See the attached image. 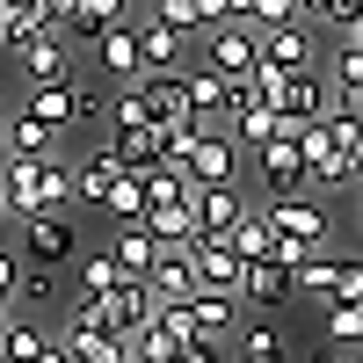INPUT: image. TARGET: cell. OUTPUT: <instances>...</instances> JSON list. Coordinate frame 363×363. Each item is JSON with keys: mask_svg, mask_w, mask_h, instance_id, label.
Segmentation results:
<instances>
[{"mask_svg": "<svg viewBox=\"0 0 363 363\" xmlns=\"http://www.w3.org/2000/svg\"><path fill=\"white\" fill-rule=\"evenodd\" d=\"M203 66L225 73V80L262 73V29H255V22H218V29H203Z\"/></svg>", "mask_w": 363, "mask_h": 363, "instance_id": "obj_1", "label": "cell"}, {"mask_svg": "<svg viewBox=\"0 0 363 363\" xmlns=\"http://www.w3.org/2000/svg\"><path fill=\"white\" fill-rule=\"evenodd\" d=\"M255 167H262V189L269 196H313V160H306L298 138H269L255 153Z\"/></svg>", "mask_w": 363, "mask_h": 363, "instance_id": "obj_2", "label": "cell"}, {"mask_svg": "<svg viewBox=\"0 0 363 363\" xmlns=\"http://www.w3.org/2000/svg\"><path fill=\"white\" fill-rule=\"evenodd\" d=\"M240 131H203V138H174L167 145V160H182L196 182H233V167H240Z\"/></svg>", "mask_w": 363, "mask_h": 363, "instance_id": "obj_3", "label": "cell"}, {"mask_svg": "<svg viewBox=\"0 0 363 363\" xmlns=\"http://www.w3.org/2000/svg\"><path fill=\"white\" fill-rule=\"evenodd\" d=\"M189 255H196V284L203 291H240V277H247V255L233 240H218V233H196Z\"/></svg>", "mask_w": 363, "mask_h": 363, "instance_id": "obj_4", "label": "cell"}, {"mask_svg": "<svg viewBox=\"0 0 363 363\" xmlns=\"http://www.w3.org/2000/svg\"><path fill=\"white\" fill-rule=\"evenodd\" d=\"M95 58H102V73H109L116 87L145 80V37H138V22H116V29H102V37H95Z\"/></svg>", "mask_w": 363, "mask_h": 363, "instance_id": "obj_5", "label": "cell"}, {"mask_svg": "<svg viewBox=\"0 0 363 363\" xmlns=\"http://www.w3.org/2000/svg\"><path fill=\"white\" fill-rule=\"evenodd\" d=\"M240 298H247L255 313H277L284 298H298V269L277 262V255H262V262H247V277H240Z\"/></svg>", "mask_w": 363, "mask_h": 363, "instance_id": "obj_6", "label": "cell"}, {"mask_svg": "<svg viewBox=\"0 0 363 363\" xmlns=\"http://www.w3.org/2000/svg\"><path fill=\"white\" fill-rule=\"evenodd\" d=\"M51 160V153H44ZM44 160H29V153H8V167H0V182H8V211L29 225V218H44Z\"/></svg>", "mask_w": 363, "mask_h": 363, "instance_id": "obj_7", "label": "cell"}, {"mask_svg": "<svg viewBox=\"0 0 363 363\" xmlns=\"http://www.w3.org/2000/svg\"><path fill=\"white\" fill-rule=\"evenodd\" d=\"M262 58H269V66H284V73H313V58H320L313 22H277V29H262Z\"/></svg>", "mask_w": 363, "mask_h": 363, "instance_id": "obj_8", "label": "cell"}, {"mask_svg": "<svg viewBox=\"0 0 363 363\" xmlns=\"http://www.w3.org/2000/svg\"><path fill=\"white\" fill-rule=\"evenodd\" d=\"M22 255H29V262H73V255H80L73 218H66V211H44V218H29V225H22Z\"/></svg>", "mask_w": 363, "mask_h": 363, "instance_id": "obj_9", "label": "cell"}, {"mask_svg": "<svg viewBox=\"0 0 363 363\" xmlns=\"http://www.w3.org/2000/svg\"><path fill=\"white\" fill-rule=\"evenodd\" d=\"M247 196L233 189V182H196V233H218V240H233V225L247 218Z\"/></svg>", "mask_w": 363, "mask_h": 363, "instance_id": "obj_10", "label": "cell"}, {"mask_svg": "<svg viewBox=\"0 0 363 363\" xmlns=\"http://www.w3.org/2000/svg\"><path fill=\"white\" fill-rule=\"evenodd\" d=\"M262 211H269V225H277V233L313 240V247H327V233H335V225H327V211H320L313 196H269Z\"/></svg>", "mask_w": 363, "mask_h": 363, "instance_id": "obj_11", "label": "cell"}, {"mask_svg": "<svg viewBox=\"0 0 363 363\" xmlns=\"http://www.w3.org/2000/svg\"><path fill=\"white\" fill-rule=\"evenodd\" d=\"M153 291H160V306H189V298L203 291V284H196V255H189V247H160Z\"/></svg>", "mask_w": 363, "mask_h": 363, "instance_id": "obj_12", "label": "cell"}, {"mask_svg": "<svg viewBox=\"0 0 363 363\" xmlns=\"http://www.w3.org/2000/svg\"><path fill=\"white\" fill-rule=\"evenodd\" d=\"M8 153H29V160H44V153H66V131H58V124H44V116L22 102V109L8 116Z\"/></svg>", "mask_w": 363, "mask_h": 363, "instance_id": "obj_13", "label": "cell"}, {"mask_svg": "<svg viewBox=\"0 0 363 363\" xmlns=\"http://www.w3.org/2000/svg\"><path fill=\"white\" fill-rule=\"evenodd\" d=\"M8 58L22 66L29 87H37V80H73V58H66V44H58V37H29V44H15Z\"/></svg>", "mask_w": 363, "mask_h": 363, "instance_id": "obj_14", "label": "cell"}, {"mask_svg": "<svg viewBox=\"0 0 363 363\" xmlns=\"http://www.w3.org/2000/svg\"><path fill=\"white\" fill-rule=\"evenodd\" d=\"M109 255H116V269H124V277H153V262H160V240H153V225H116Z\"/></svg>", "mask_w": 363, "mask_h": 363, "instance_id": "obj_15", "label": "cell"}, {"mask_svg": "<svg viewBox=\"0 0 363 363\" xmlns=\"http://www.w3.org/2000/svg\"><path fill=\"white\" fill-rule=\"evenodd\" d=\"M145 211H153V182H145V174H124L102 196V218H116V225H145Z\"/></svg>", "mask_w": 363, "mask_h": 363, "instance_id": "obj_16", "label": "cell"}, {"mask_svg": "<svg viewBox=\"0 0 363 363\" xmlns=\"http://www.w3.org/2000/svg\"><path fill=\"white\" fill-rule=\"evenodd\" d=\"M145 225H153L160 247H189V240H196V196H182V203H153V211H145Z\"/></svg>", "mask_w": 363, "mask_h": 363, "instance_id": "obj_17", "label": "cell"}, {"mask_svg": "<svg viewBox=\"0 0 363 363\" xmlns=\"http://www.w3.org/2000/svg\"><path fill=\"white\" fill-rule=\"evenodd\" d=\"M124 182V160H116V145H95V153L80 160V203H95L102 211V196Z\"/></svg>", "mask_w": 363, "mask_h": 363, "instance_id": "obj_18", "label": "cell"}, {"mask_svg": "<svg viewBox=\"0 0 363 363\" xmlns=\"http://www.w3.org/2000/svg\"><path fill=\"white\" fill-rule=\"evenodd\" d=\"M138 37H145V73H153V66H182V51H189V29H174L160 15H145Z\"/></svg>", "mask_w": 363, "mask_h": 363, "instance_id": "obj_19", "label": "cell"}, {"mask_svg": "<svg viewBox=\"0 0 363 363\" xmlns=\"http://www.w3.org/2000/svg\"><path fill=\"white\" fill-rule=\"evenodd\" d=\"M182 349H189V335H174L167 320H145L138 335H131V356L138 363H182Z\"/></svg>", "mask_w": 363, "mask_h": 363, "instance_id": "obj_20", "label": "cell"}, {"mask_svg": "<svg viewBox=\"0 0 363 363\" xmlns=\"http://www.w3.org/2000/svg\"><path fill=\"white\" fill-rule=\"evenodd\" d=\"M116 22H131V0H73V37L80 44H95L102 29H116Z\"/></svg>", "mask_w": 363, "mask_h": 363, "instance_id": "obj_21", "label": "cell"}, {"mask_svg": "<svg viewBox=\"0 0 363 363\" xmlns=\"http://www.w3.org/2000/svg\"><path fill=\"white\" fill-rule=\"evenodd\" d=\"M22 102L37 109L44 124H58V131H80V124H73V80H37V87H29Z\"/></svg>", "mask_w": 363, "mask_h": 363, "instance_id": "obj_22", "label": "cell"}, {"mask_svg": "<svg viewBox=\"0 0 363 363\" xmlns=\"http://www.w3.org/2000/svg\"><path fill=\"white\" fill-rule=\"evenodd\" d=\"M109 124H116V131H145V124H160V109H153V95H145V80H131L124 95L109 102Z\"/></svg>", "mask_w": 363, "mask_h": 363, "instance_id": "obj_23", "label": "cell"}, {"mask_svg": "<svg viewBox=\"0 0 363 363\" xmlns=\"http://www.w3.org/2000/svg\"><path fill=\"white\" fill-rule=\"evenodd\" d=\"M233 363H291V342H284L269 320H255L247 335H240V356H233Z\"/></svg>", "mask_w": 363, "mask_h": 363, "instance_id": "obj_24", "label": "cell"}, {"mask_svg": "<svg viewBox=\"0 0 363 363\" xmlns=\"http://www.w3.org/2000/svg\"><path fill=\"white\" fill-rule=\"evenodd\" d=\"M233 247L247 255V262H262V255H277V225H269V211H262V203H255L247 218L233 225Z\"/></svg>", "mask_w": 363, "mask_h": 363, "instance_id": "obj_25", "label": "cell"}, {"mask_svg": "<svg viewBox=\"0 0 363 363\" xmlns=\"http://www.w3.org/2000/svg\"><path fill=\"white\" fill-rule=\"evenodd\" d=\"M51 335L44 327H29V320H8V363H51Z\"/></svg>", "mask_w": 363, "mask_h": 363, "instance_id": "obj_26", "label": "cell"}, {"mask_svg": "<svg viewBox=\"0 0 363 363\" xmlns=\"http://www.w3.org/2000/svg\"><path fill=\"white\" fill-rule=\"evenodd\" d=\"M73 277H80V291H95V298H102V291L124 284V269H116L109 247H95V255H80V262H73Z\"/></svg>", "mask_w": 363, "mask_h": 363, "instance_id": "obj_27", "label": "cell"}, {"mask_svg": "<svg viewBox=\"0 0 363 363\" xmlns=\"http://www.w3.org/2000/svg\"><path fill=\"white\" fill-rule=\"evenodd\" d=\"M58 342H66V335H58ZM80 363H138L131 356V335H87V342H66Z\"/></svg>", "mask_w": 363, "mask_h": 363, "instance_id": "obj_28", "label": "cell"}, {"mask_svg": "<svg viewBox=\"0 0 363 363\" xmlns=\"http://www.w3.org/2000/svg\"><path fill=\"white\" fill-rule=\"evenodd\" d=\"M327 342L335 349H363V298L356 306H327Z\"/></svg>", "mask_w": 363, "mask_h": 363, "instance_id": "obj_29", "label": "cell"}, {"mask_svg": "<svg viewBox=\"0 0 363 363\" xmlns=\"http://www.w3.org/2000/svg\"><path fill=\"white\" fill-rule=\"evenodd\" d=\"M298 298H320V306H335V262L313 255L306 269H298Z\"/></svg>", "mask_w": 363, "mask_h": 363, "instance_id": "obj_30", "label": "cell"}, {"mask_svg": "<svg viewBox=\"0 0 363 363\" xmlns=\"http://www.w3.org/2000/svg\"><path fill=\"white\" fill-rule=\"evenodd\" d=\"M306 22H327V29H356V22H363V0H306Z\"/></svg>", "mask_w": 363, "mask_h": 363, "instance_id": "obj_31", "label": "cell"}, {"mask_svg": "<svg viewBox=\"0 0 363 363\" xmlns=\"http://www.w3.org/2000/svg\"><path fill=\"white\" fill-rule=\"evenodd\" d=\"M153 15L174 22V29H189V37H203V29H211V22H203V0H153Z\"/></svg>", "mask_w": 363, "mask_h": 363, "instance_id": "obj_32", "label": "cell"}, {"mask_svg": "<svg viewBox=\"0 0 363 363\" xmlns=\"http://www.w3.org/2000/svg\"><path fill=\"white\" fill-rule=\"evenodd\" d=\"M95 116H109V95H102L95 80H73V124L87 131V124H95Z\"/></svg>", "mask_w": 363, "mask_h": 363, "instance_id": "obj_33", "label": "cell"}, {"mask_svg": "<svg viewBox=\"0 0 363 363\" xmlns=\"http://www.w3.org/2000/svg\"><path fill=\"white\" fill-rule=\"evenodd\" d=\"M356 298H363V255L335 262V306H356Z\"/></svg>", "mask_w": 363, "mask_h": 363, "instance_id": "obj_34", "label": "cell"}, {"mask_svg": "<svg viewBox=\"0 0 363 363\" xmlns=\"http://www.w3.org/2000/svg\"><path fill=\"white\" fill-rule=\"evenodd\" d=\"M51 262H37V269H22V306H51Z\"/></svg>", "mask_w": 363, "mask_h": 363, "instance_id": "obj_35", "label": "cell"}, {"mask_svg": "<svg viewBox=\"0 0 363 363\" xmlns=\"http://www.w3.org/2000/svg\"><path fill=\"white\" fill-rule=\"evenodd\" d=\"M22 262H29V255H8V247H0V306H15V298H22Z\"/></svg>", "mask_w": 363, "mask_h": 363, "instance_id": "obj_36", "label": "cell"}, {"mask_svg": "<svg viewBox=\"0 0 363 363\" xmlns=\"http://www.w3.org/2000/svg\"><path fill=\"white\" fill-rule=\"evenodd\" d=\"M277 22H306V0H262V29Z\"/></svg>", "mask_w": 363, "mask_h": 363, "instance_id": "obj_37", "label": "cell"}, {"mask_svg": "<svg viewBox=\"0 0 363 363\" xmlns=\"http://www.w3.org/2000/svg\"><path fill=\"white\" fill-rule=\"evenodd\" d=\"M182 363H225V349H218V342H189V349H182Z\"/></svg>", "mask_w": 363, "mask_h": 363, "instance_id": "obj_38", "label": "cell"}, {"mask_svg": "<svg viewBox=\"0 0 363 363\" xmlns=\"http://www.w3.org/2000/svg\"><path fill=\"white\" fill-rule=\"evenodd\" d=\"M0 218H15V211H8V182H0Z\"/></svg>", "mask_w": 363, "mask_h": 363, "instance_id": "obj_39", "label": "cell"}, {"mask_svg": "<svg viewBox=\"0 0 363 363\" xmlns=\"http://www.w3.org/2000/svg\"><path fill=\"white\" fill-rule=\"evenodd\" d=\"M0 153H8V116H0Z\"/></svg>", "mask_w": 363, "mask_h": 363, "instance_id": "obj_40", "label": "cell"}, {"mask_svg": "<svg viewBox=\"0 0 363 363\" xmlns=\"http://www.w3.org/2000/svg\"><path fill=\"white\" fill-rule=\"evenodd\" d=\"M342 37H356V44H363V22H356V29H342Z\"/></svg>", "mask_w": 363, "mask_h": 363, "instance_id": "obj_41", "label": "cell"}, {"mask_svg": "<svg viewBox=\"0 0 363 363\" xmlns=\"http://www.w3.org/2000/svg\"><path fill=\"white\" fill-rule=\"evenodd\" d=\"M349 363H363V356H349Z\"/></svg>", "mask_w": 363, "mask_h": 363, "instance_id": "obj_42", "label": "cell"}]
</instances>
